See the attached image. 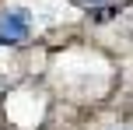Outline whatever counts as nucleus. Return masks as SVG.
Here are the masks:
<instances>
[{
  "label": "nucleus",
  "instance_id": "nucleus-1",
  "mask_svg": "<svg viewBox=\"0 0 133 130\" xmlns=\"http://www.w3.org/2000/svg\"><path fill=\"white\" fill-rule=\"evenodd\" d=\"M32 32V14L25 7H4L0 11V42H25Z\"/></svg>",
  "mask_w": 133,
  "mask_h": 130
},
{
  "label": "nucleus",
  "instance_id": "nucleus-2",
  "mask_svg": "<svg viewBox=\"0 0 133 130\" xmlns=\"http://www.w3.org/2000/svg\"><path fill=\"white\" fill-rule=\"evenodd\" d=\"M88 7H102V4H109V0H84Z\"/></svg>",
  "mask_w": 133,
  "mask_h": 130
},
{
  "label": "nucleus",
  "instance_id": "nucleus-3",
  "mask_svg": "<svg viewBox=\"0 0 133 130\" xmlns=\"http://www.w3.org/2000/svg\"><path fill=\"white\" fill-rule=\"evenodd\" d=\"M123 130H130V127H123Z\"/></svg>",
  "mask_w": 133,
  "mask_h": 130
}]
</instances>
